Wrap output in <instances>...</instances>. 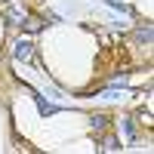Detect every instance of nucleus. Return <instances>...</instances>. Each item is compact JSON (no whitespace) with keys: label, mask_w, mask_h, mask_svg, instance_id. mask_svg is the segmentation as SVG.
Instances as JSON below:
<instances>
[{"label":"nucleus","mask_w":154,"mask_h":154,"mask_svg":"<svg viewBox=\"0 0 154 154\" xmlns=\"http://www.w3.org/2000/svg\"><path fill=\"white\" fill-rule=\"evenodd\" d=\"M136 37H139V40H145V43H148V40H151V28H142V31H139Z\"/></svg>","instance_id":"8"},{"label":"nucleus","mask_w":154,"mask_h":154,"mask_svg":"<svg viewBox=\"0 0 154 154\" xmlns=\"http://www.w3.org/2000/svg\"><path fill=\"white\" fill-rule=\"evenodd\" d=\"M22 25H25V31H40L43 22H40V19H28V22H22Z\"/></svg>","instance_id":"5"},{"label":"nucleus","mask_w":154,"mask_h":154,"mask_svg":"<svg viewBox=\"0 0 154 154\" xmlns=\"http://www.w3.org/2000/svg\"><path fill=\"white\" fill-rule=\"evenodd\" d=\"M89 123H93V130H96V133H102V130H105V123H108V117H105V114H96Z\"/></svg>","instance_id":"4"},{"label":"nucleus","mask_w":154,"mask_h":154,"mask_svg":"<svg viewBox=\"0 0 154 154\" xmlns=\"http://www.w3.org/2000/svg\"><path fill=\"white\" fill-rule=\"evenodd\" d=\"M31 96H34V102H37V111H40L43 117H53V114H59V111H62V105H53V102H46L43 96H37L34 89H31Z\"/></svg>","instance_id":"1"},{"label":"nucleus","mask_w":154,"mask_h":154,"mask_svg":"<svg viewBox=\"0 0 154 154\" xmlns=\"http://www.w3.org/2000/svg\"><path fill=\"white\" fill-rule=\"evenodd\" d=\"M120 126H123V136H126V142H136V130H133L130 117H120Z\"/></svg>","instance_id":"3"},{"label":"nucleus","mask_w":154,"mask_h":154,"mask_svg":"<svg viewBox=\"0 0 154 154\" xmlns=\"http://www.w3.org/2000/svg\"><path fill=\"white\" fill-rule=\"evenodd\" d=\"M117 148H120V145H117V139H111V136L102 142V151H117Z\"/></svg>","instance_id":"6"},{"label":"nucleus","mask_w":154,"mask_h":154,"mask_svg":"<svg viewBox=\"0 0 154 154\" xmlns=\"http://www.w3.org/2000/svg\"><path fill=\"white\" fill-rule=\"evenodd\" d=\"M12 56H16L19 62H28V59L34 56V49H31V43H28V40H19V43H16V49H12Z\"/></svg>","instance_id":"2"},{"label":"nucleus","mask_w":154,"mask_h":154,"mask_svg":"<svg viewBox=\"0 0 154 154\" xmlns=\"http://www.w3.org/2000/svg\"><path fill=\"white\" fill-rule=\"evenodd\" d=\"M108 3H111L114 9H120V12H130V6H126V3H120V0H108Z\"/></svg>","instance_id":"7"},{"label":"nucleus","mask_w":154,"mask_h":154,"mask_svg":"<svg viewBox=\"0 0 154 154\" xmlns=\"http://www.w3.org/2000/svg\"><path fill=\"white\" fill-rule=\"evenodd\" d=\"M9 19H12V25H22L25 22V16H19V12H9Z\"/></svg>","instance_id":"9"}]
</instances>
